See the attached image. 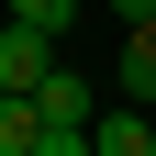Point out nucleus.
<instances>
[{
    "label": "nucleus",
    "mask_w": 156,
    "mask_h": 156,
    "mask_svg": "<svg viewBox=\"0 0 156 156\" xmlns=\"http://www.w3.org/2000/svg\"><path fill=\"white\" fill-rule=\"evenodd\" d=\"M45 67H56V34H34V23H0V89H34Z\"/></svg>",
    "instance_id": "2"
},
{
    "label": "nucleus",
    "mask_w": 156,
    "mask_h": 156,
    "mask_svg": "<svg viewBox=\"0 0 156 156\" xmlns=\"http://www.w3.org/2000/svg\"><path fill=\"white\" fill-rule=\"evenodd\" d=\"M34 156H89V123H34Z\"/></svg>",
    "instance_id": "7"
},
{
    "label": "nucleus",
    "mask_w": 156,
    "mask_h": 156,
    "mask_svg": "<svg viewBox=\"0 0 156 156\" xmlns=\"http://www.w3.org/2000/svg\"><path fill=\"white\" fill-rule=\"evenodd\" d=\"M123 101L156 112V23H123Z\"/></svg>",
    "instance_id": "4"
},
{
    "label": "nucleus",
    "mask_w": 156,
    "mask_h": 156,
    "mask_svg": "<svg viewBox=\"0 0 156 156\" xmlns=\"http://www.w3.org/2000/svg\"><path fill=\"white\" fill-rule=\"evenodd\" d=\"M89 156H156V112H145V101L89 112Z\"/></svg>",
    "instance_id": "1"
},
{
    "label": "nucleus",
    "mask_w": 156,
    "mask_h": 156,
    "mask_svg": "<svg viewBox=\"0 0 156 156\" xmlns=\"http://www.w3.org/2000/svg\"><path fill=\"white\" fill-rule=\"evenodd\" d=\"M34 123H45L34 89H0V156H34Z\"/></svg>",
    "instance_id": "5"
},
{
    "label": "nucleus",
    "mask_w": 156,
    "mask_h": 156,
    "mask_svg": "<svg viewBox=\"0 0 156 156\" xmlns=\"http://www.w3.org/2000/svg\"><path fill=\"white\" fill-rule=\"evenodd\" d=\"M34 112H45V123H89V78H78L67 56H56V67L34 78Z\"/></svg>",
    "instance_id": "3"
},
{
    "label": "nucleus",
    "mask_w": 156,
    "mask_h": 156,
    "mask_svg": "<svg viewBox=\"0 0 156 156\" xmlns=\"http://www.w3.org/2000/svg\"><path fill=\"white\" fill-rule=\"evenodd\" d=\"M11 23H34V34L67 45V34H78V0H11Z\"/></svg>",
    "instance_id": "6"
},
{
    "label": "nucleus",
    "mask_w": 156,
    "mask_h": 156,
    "mask_svg": "<svg viewBox=\"0 0 156 156\" xmlns=\"http://www.w3.org/2000/svg\"><path fill=\"white\" fill-rule=\"evenodd\" d=\"M112 11H123V23H156V0H112Z\"/></svg>",
    "instance_id": "8"
}]
</instances>
